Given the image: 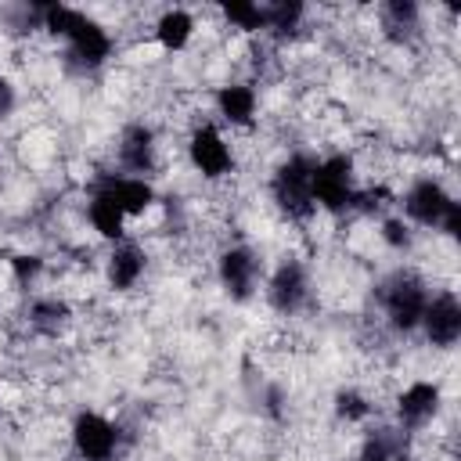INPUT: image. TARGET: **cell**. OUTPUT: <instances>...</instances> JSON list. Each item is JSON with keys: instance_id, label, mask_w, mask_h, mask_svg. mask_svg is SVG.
Here are the masks:
<instances>
[{"instance_id": "cell-19", "label": "cell", "mask_w": 461, "mask_h": 461, "mask_svg": "<svg viewBox=\"0 0 461 461\" xmlns=\"http://www.w3.org/2000/svg\"><path fill=\"white\" fill-rule=\"evenodd\" d=\"M335 411H339L346 421H360V418H367V414H371V403H367L360 393L342 389V393L335 396Z\"/></svg>"}, {"instance_id": "cell-2", "label": "cell", "mask_w": 461, "mask_h": 461, "mask_svg": "<svg viewBox=\"0 0 461 461\" xmlns=\"http://www.w3.org/2000/svg\"><path fill=\"white\" fill-rule=\"evenodd\" d=\"M310 194L313 205L324 212H346L360 202L357 180H353V162L346 155H328L313 162V176H310Z\"/></svg>"}, {"instance_id": "cell-17", "label": "cell", "mask_w": 461, "mask_h": 461, "mask_svg": "<svg viewBox=\"0 0 461 461\" xmlns=\"http://www.w3.org/2000/svg\"><path fill=\"white\" fill-rule=\"evenodd\" d=\"M119 162L130 169V176L151 173L155 166V133L148 126H130L119 144Z\"/></svg>"}, {"instance_id": "cell-24", "label": "cell", "mask_w": 461, "mask_h": 461, "mask_svg": "<svg viewBox=\"0 0 461 461\" xmlns=\"http://www.w3.org/2000/svg\"><path fill=\"white\" fill-rule=\"evenodd\" d=\"M396 461H414V457H403V454H400V457H396Z\"/></svg>"}, {"instance_id": "cell-20", "label": "cell", "mask_w": 461, "mask_h": 461, "mask_svg": "<svg viewBox=\"0 0 461 461\" xmlns=\"http://www.w3.org/2000/svg\"><path fill=\"white\" fill-rule=\"evenodd\" d=\"M382 238L389 249H407L411 245V227L403 220H385L382 223Z\"/></svg>"}, {"instance_id": "cell-13", "label": "cell", "mask_w": 461, "mask_h": 461, "mask_svg": "<svg viewBox=\"0 0 461 461\" xmlns=\"http://www.w3.org/2000/svg\"><path fill=\"white\" fill-rule=\"evenodd\" d=\"M144 267H148V256H144V249L137 241H126V238L115 241V249L108 256V281H112V288L130 292L144 277Z\"/></svg>"}, {"instance_id": "cell-4", "label": "cell", "mask_w": 461, "mask_h": 461, "mask_svg": "<svg viewBox=\"0 0 461 461\" xmlns=\"http://www.w3.org/2000/svg\"><path fill=\"white\" fill-rule=\"evenodd\" d=\"M425 303H429V292H425V281H418L414 274H396L385 288H382V310H385V321L396 328V331H414L421 324V313H425Z\"/></svg>"}, {"instance_id": "cell-9", "label": "cell", "mask_w": 461, "mask_h": 461, "mask_svg": "<svg viewBox=\"0 0 461 461\" xmlns=\"http://www.w3.org/2000/svg\"><path fill=\"white\" fill-rule=\"evenodd\" d=\"M216 274H220V285L230 292V299L241 303V299H249V295L256 292L259 259H256L252 249H245V245H230V249H223Z\"/></svg>"}, {"instance_id": "cell-8", "label": "cell", "mask_w": 461, "mask_h": 461, "mask_svg": "<svg viewBox=\"0 0 461 461\" xmlns=\"http://www.w3.org/2000/svg\"><path fill=\"white\" fill-rule=\"evenodd\" d=\"M421 328H425V339L436 349H450L461 339V303H457V295L439 292L436 299H429L425 313H421Z\"/></svg>"}, {"instance_id": "cell-5", "label": "cell", "mask_w": 461, "mask_h": 461, "mask_svg": "<svg viewBox=\"0 0 461 461\" xmlns=\"http://www.w3.org/2000/svg\"><path fill=\"white\" fill-rule=\"evenodd\" d=\"M187 158H191L194 173H202L205 180H223L234 169V151H230L227 137L212 122H202V126L191 130V137H187Z\"/></svg>"}, {"instance_id": "cell-22", "label": "cell", "mask_w": 461, "mask_h": 461, "mask_svg": "<svg viewBox=\"0 0 461 461\" xmlns=\"http://www.w3.org/2000/svg\"><path fill=\"white\" fill-rule=\"evenodd\" d=\"M40 274V259L36 256H18L14 259V277L25 281V277H36Z\"/></svg>"}, {"instance_id": "cell-12", "label": "cell", "mask_w": 461, "mask_h": 461, "mask_svg": "<svg viewBox=\"0 0 461 461\" xmlns=\"http://www.w3.org/2000/svg\"><path fill=\"white\" fill-rule=\"evenodd\" d=\"M104 194H112L115 198V205L133 220V216H144L151 205H155V187H151V180L148 176H104L101 184H97Z\"/></svg>"}, {"instance_id": "cell-18", "label": "cell", "mask_w": 461, "mask_h": 461, "mask_svg": "<svg viewBox=\"0 0 461 461\" xmlns=\"http://www.w3.org/2000/svg\"><path fill=\"white\" fill-rule=\"evenodd\" d=\"M223 18L234 25V29H245V32H267V4H227L223 7Z\"/></svg>"}, {"instance_id": "cell-15", "label": "cell", "mask_w": 461, "mask_h": 461, "mask_svg": "<svg viewBox=\"0 0 461 461\" xmlns=\"http://www.w3.org/2000/svg\"><path fill=\"white\" fill-rule=\"evenodd\" d=\"M86 220H90V227L101 234V238H108V241H122L126 238V212L115 205V198L112 194H104L101 187H94V194H90V202H86Z\"/></svg>"}, {"instance_id": "cell-3", "label": "cell", "mask_w": 461, "mask_h": 461, "mask_svg": "<svg viewBox=\"0 0 461 461\" xmlns=\"http://www.w3.org/2000/svg\"><path fill=\"white\" fill-rule=\"evenodd\" d=\"M313 162H317V158L295 151V155H288V158L277 166V173H274V180H270V194H274V202H277L281 212L292 216V220H306V216L317 212L313 194H310Z\"/></svg>"}, {"instance_id": "cell-16", "label": "cell", "mask_w": 461, "mask_h": 461, "mask_svg": "<svg viewBox=\"0 0 461 461\" xmlns=\"http://www.w3.org/2000/svg\"><path fill=\"white\" fill-rule=\"evenodd\" d=\"M151 29H155V40H158L162 50H184V47L194 40L198 22H194V14L184 11V7H166V11L155 18Z\"/></svg>"}, {"instance_id": "cell-11", "label": "cell", "mask_w": 461, "mask_h": 461, "mask_svg": "<svg viewBox=\"0 0 461 461\" xmlns=\"http://www.w3.org/2000/svg\"><path fill=\"white\" fill-rule=\"evenodd\" d=\"M436 411H439V385L432 382H411L396 400V418L411 432L425 429L436 418Z\"/></svg>"}, {"instance_id": "cell-7", "label": "cell", "mask_w": 461, "mask_h": 461, "mask_svg": "<svg viewBox=\"0 0 461 461\" xmlns=\"http://www.w3.org/2000/svg\"><path fill=\"white\" fill-rule=\"evenodd\" d=\"M450 205H454V198L447 194V187H443L436 176L414 180V184L407 187V194H403V212H407L414 223H421V227H439L443 216L450 212Z\"/></svg>"}, {"instance_id": "cell-14", "label": "cell", "mask_w": 461, "mask_h": 461, "mask_svg": "<svg viewBox=\"0 0 461 461\" xmlns=\"http://www.w3.org/2000/svg\"><path fill=\"white\" fill-rule=\"evenodd\" d=\"M256 108H259V97H256V90L249 83H227V86L216 90V112L230 126H252L256 122Z\"/></svg>"}, {"instance_id": "cell-23", "label": "cell", "mask_w": 461, "mask_h": 461, "mask_svg": "<svg viewBox=\"0 0 461 461\" xmlns=\"http://www.w3.org/2000/svg\"><path fill=\"white\" fill-rule=\"evenodd\" d=\"M11 108H14V86H11V79L0 76V115H7Z\"/></svg>"}, {"instance_id": "cell-1", "label": "cell", "mask_w": 461, "mask_h": 461, "mask_svg": "<svg viewBox=\"0 0 461 461\" xmlns=\"http://www.w3.org/2000/svg\"><path fill=\"white\" fill-rule=\"evenodd\" d=\"M40 29H47L50 36L65 40L68 58L79 68H101L112 58V32L90 18L79 7H65V4H47L40 11Z\"/></svg>"}, {"instance_id": "cell-6", "label": "cell", "mask_w": 461, "mask_h": 461, "mask_svg": "<svg viewBox=\"0 0 461 461\" xmlns=\"http://www.w3.org/2000/svg\"><path fill=\"white\" fill-rule=\"evenodd\" d=\"M72 447L83 461H112L119 450V429L94 411H83L72 421Z\"/></svg>"}, {"instance_id": "cell-10", "label": "cell", "mask_w": 461, "mask_h": 461, "mask_svg": "<svg viewBox=\"0 0 461 461\" xmlns=\"http://www.w3.org/2000/svg\"><path fill=\"white\" fill-rule=\"evenodd\" d=\"M306 295H310V281H306L303 263L295 259H285L267 281V299L277 313H295L306 303Z\"/></svg>"}, {"instance_id": "cell-21", "label": "cell", "mask_w": 461, "mask_h": 461, "mask_svg": "<svg viewBox=\"0 0 461 461\" xmlns=\"http://www.w3.org/2000/svg\"><path fill=\"white\" fill-rule=\"evenodd\" d=\"M396 457H400V454H393V447H389L382 436H375V439L364 443V450H360L357 461H396Z\"/></svg>"}]
</instances>
